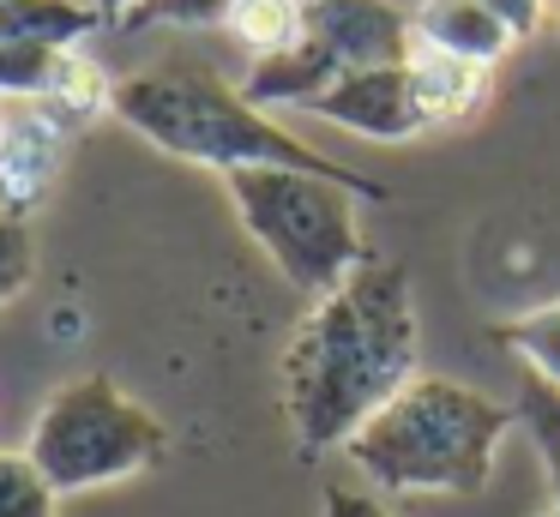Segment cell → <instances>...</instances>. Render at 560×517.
<instances>
[{
  "instance_id": "obj_21",
  "label": "cell",
  "mask_w": 560,
  "mask_h": 517,
  "mask_svg": "<svg viewBox=\"0 0 560 517\" xmlns=\"http://www.w3.org/2000/svg\"><path fill=\"white\" fill-rule=\"evenodd\" d=\"M319 517H392V512L374 500V493H362V487H343V481H331V487L319 493Z\"/></svg>"
},
{
  "instance_id": "obj_3",
  "label": "cell",
  "mask_w": 560,
  "mask_h": 517,
  "mask_svg": "<svg viewBox=\"0 0 560 517\" xmlns=\"http://www.w3.org/2000/svg\"><path fill=\"white\" fill-rule=\"evenodd\" d=\"M518 409L458 379L416 373L343 451L386 493H482Z\"/></svg>"
},
{
  "instance_id": "obj_13",
  "label": "cell",
  "mask_w": 560,
  "mask_h": 517,
  "mask_svg": "<svg viewBox=\"0 0 560 517\" xmlns=\"http://www.w3.org/2000/svg\"><path fill=\"white\" fill-rule=\"evenodd\" d=\"M43 103L79 132V127H91L97 115H115V79L91 55H67L61 72H55V91L43 96Z\"/></svg>"
},
{
  "instance_id": "obj_15",
  "label": "cell",
  "mask_w": 560,
  "mask_h": 517,
  "mask_svg": "<svg viewBox=\"0 0 560 517\" xmlns=\"http://www.w3.org/2000/svg\"><path fill=\"white\" fill-rule=\"evenodd\" d=\"M73 48H43V43H7L0 36V103H43L55 91V72Z\"/></svg>"
},
{
  "instance_id": "obj_12",
  "label": "cell",
  "mask_w": 560,
  "mask_h": 517,
  "mask_svg": "<svg viewBox=\"0 0 560 517\" xmlns=\"http://www.w3.org/2000/svg\"><path fill=\"white\" fill-rule=\"evenodd\" d=\"M410 79H416V96H422L428 127H446V120H464L476 108L488 72L470 67V60H452V55H434V48H416Z\"/></svg>"
},
{
  "instance_id": "obj_20",
  "label": "cell",
  "mask_w": 560,
  "mask_h": 517,
  "mask_svg": "<svg viewBox=\"0 0 560 517\" xmlns=\"http://www.w3.org/2000/svg\"><path fill=\"white\" fill-rule=\"evenodd\" d=\"M235 0H145V7L127 19V31H145V24H230Z\"/></svg>"
},
{
  "instance_id": "obj_18",
  "label": "cell",
  "mask_w": 560,
  "mask_h": 517,
  "mask_svg": "<svg viewBox=\"0 0 560 517\" xmlns=\"http://www.w3.org/2000/svg\"><path fill=\"white\" fill-rule=\"evenodd\" d=\"M61 493L43 481L25 451H0V517H55Z\"/></svg>"
},
{
  "instance_id": "obj_14",
  "label": "cell",
  "mask_w": 560,
  "mask_h": 517,
  "mask_svg": "<svg viewBox=\"0 0 560 517\" xmlns=\"http://www.w3.org/2000/svg\"><path fill=\"white\" fill-rule=\"evenodd\" d=\"M230 36L242 48H254V60L283 55L302 43V0H235Z\"/></svg>"
},
{
  "instance_id": "obj_8",
  "label": "cell",
  "mask_w": 560,
  "mask_h": 517,
  "mask_svg": "<svg viewBox=\"0 0 560 517\" xmlns=\"http://www.w3.org/2000/svg\"><path fill=\"white\" fill-rule=\"evenodd\" d=\"M73 139L49 103H0V211L31 216L61 175V151Z\"/></svg>"
},
{
  "instance_id": "obj_1",
  "label": "cell",
  "mask_w": 560,
  "mask_h": 517,
  "mask_svg": "<svg viewBox=\"0 0 560 517\" xmlns=\"http://www.w3.org/2000/svg\"><path fill=\"white\" fill-rule=\"evenodd\" d=\"M422 361L410 271L368 252L338 289L314 301L283 349V415L307 457L343 451Z\"/></svg>"
},
{
  "instance_id": "obj_23",
  "label": "cell",
  "mask_w": 560,
  "mask_h": 517,
  "mask_svg": "<svg viewBox=\"0 0 560 517\" xmlns=\"http://www.w3.org/2000/svg\"><path fill=\"white\" fill-rule=\"evenodd\" d=\"M91 7H97V19H109V24H127L139 7H145V0H91Z\"/></svg>"
},
{
  "instance_id": "obj_4",
  "label": "cell",
  "mask_w": 560,
  "mask_h": 517,
  "mask_svg": "<svg viewBox=\"0 0 560 517\" xmlns=\"http://www.w3.org/2000/svg\"><path fill=\"white\" fill-rule=\"evenodd\" d=\"M163 451H170V427L103 373H79V379L55 385L25 439V457L61 500L145 475L151 463H163Z\"/></svg>"
},
{
  "instance_id": "obj_24",
  "label": "cell",
  "mask_w": 560,
  "mask_h": 517,
  "mask_svg": "<svg viewBox=\"0 0 560 517\" xmlns=\"http://www.w3.org/2000/svg\"><path fill=\"white\" fill-rule=\"evenodd\" d=\"M536 517H560V505H548V512H536Z\"/></svg>"
},
{
  "instance_id": "obj_22",
  "label": "cell",
  "mask_w": 560,
  "mask_h": 517,
  "mask_svg": "<svg viewBox=\"0 0 560 517\" xmlns=\"http://www.w3.org/2000/svg\"><path fill=\"white\" fill-rule=\"evenodd\" d=\"M482 7H488V12H494V19L512 31V43L536 36V31H542V19H548V0H482Z\"/></svg>"
},
{
  "instance_id": "obj_9",
  "label": "cell",
  "mask_w": 560,
  "mask_h": 517,
  "mask_svg": "<svg viewBox=\"0 0 560 517\" xmlns=\"http://www.w3.org/2000/svg\"><path fill=\"white\" fill-rule=\"evenodd\" d=\"M410 24H416V48L470 60V67H482V72L512 48V31L482 7V0H422V7L410 12Z\"/></svg>"
},
{
  "instance_id": "obj_7",
  "label": "cell",
  "mask_w": 560,
  "mask_h": 517,
  "mask_svg": "<svg viewBox=\"0 0 560 517\" xmlns=\"http://www.w3.org/2000/svg\"><path fill=\"white\" fill-rule=\"evenodd\" d=\"M307 115L331 120V127H343V132H362V139H380V144H404V139H416V132H428L410 67L343 72L319 103H307Z\"/></svg>"
},
{
  "instance_id": "obj_5",
  "label": "cell",
  "mask_w": 560,
  "mask_h": 517,
  "mask_svg": "<svg viewBox=\"0 0 560 517\" xmlns=\"http://www.w3.org/2000/svg\"><path fill=\"white\" fill-rule=\"evenodd\" d=\"M223 187H230L242 228L302 295L319 301L368 259L343 180L302 175V168H235L223 175Z\"/></svg>"
},
{
  "instance_id": "obj_6",
  "label": "cell",
  "mask_w": 560,
  "mask_h": 517,
  "mask_svg": "<svg viewBox=\"0 0 560 517\" xmlns=\"http://www.w3.org/2000/svg\"><path fill=\"white\" fill-rule=\"evenodd\" d=\"M302 43H314L338 72L410 67L416 24L392 0H302Z\"/></svg>"
},
{
  "instance_id": "obj_10",
  "label": "cell",
  "mask_w": 560,
  "mask_h": 517,
  "mask_svg": "<svg viewBox=\"0 0 560 517\" xmlns=\"http://www.w3.org/2000/svg\"><path fill=\"white\" fill-rule=\"evenodd\" d=\"M338 79H343V72L331 67V60L319 55L314 43H295V48H283V55L254 60V72L242 79V96H247L254 108H266V103L307 108V103H319V96H326Z\"/></svg>"
},
{
  "instance_id": "obj_17",
  "label": "cell",
  "mask_w": 560,
  "mask_h": 517,
  "mask_svg": "<svg viewBox=\"0 0 560 517\" xmlns=\"http://www.w3.org/2000/svg\"><path fill=\"white\" fill-rule=\"evenodd\" d=\"M512 409H518V427L530 433L536 457H542V469H548V487H555V505H560V385L524 373L518 403Z\"/></svg>"
},
{
  "instance_id": "obj_16",
  "label": "cell",
  "mask_w": 560,
  "mask_h": 517,
  "mask_svg": "<svg viewBox=\"0 0 560 517\" xmlns=\"http://www.w3.org/2000/svg\"><path fill=\"white\" fill-rule=\"evenodd\" d=\"M494 337L524 361V373L560 385V301L555 307H530V313H518V319H506Z\"/></svg>"
},
{
  "instance_id": "obj_11",
  "label": "cell",
  "mask_w": 560,
  "mask_h": 517,
  "mask_svg": "<svg viewBox=\"0 0 560 517\" xmlns=\"http://www.w3.org/2000/svg\"><path fill=\"white\" fill-rule=\"evenodd\" d=\"M97 7L85 0H0V36L7 43H43V48H73L97 31Z\"/></svg>"
},
{
  "instance_id": "obj_2",
  "label": "cell",
  "mask_w": 560,
  "mask_h": 517,
  "mask_svg": "<svg viewBox=\"0 0 560 517\" xmlns=\"http://www.w3.org/2000/svg\"><path fill=\"white\" fill-rule=\"evenodd\" d=\"M115 120H127L158 151L199 168H218V175H235V168H302V175L343 180L355 199L386 192L380 180L331 163L295 132H283L278 120H266V108H254L242 96V84H223L218 72H139V79H121L115 84Z\"/></svg>"
},
{
  "instance_id": "obj_19",
  "label": "cell",
  "mask_w": 560,
  "mask_h": 517,
  "mask_svg": "<svg viewBox=\"0 0 560 517\" xmlns=\"http://www.w3.org/2000/svg\"><path fill=\"white\" fill-rule=\"evenodd\" d=\"M37 277V247H31V223L13 211H0V307L13 295H25V283Z\"/></svg>"
}]
</instances>
